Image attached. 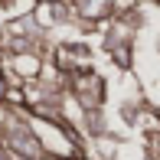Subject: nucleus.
Returning <instances> with one entry per match:
<instances>
[{"label":"nucleus","mask_w":160,"mask_h":160,"mask_svg":"<svg viewBox=\"0 0 160 160\" xmlns=\"http://www.w3.org/2000/svg\"><path fill=\"white\" fill-rule=\"evenodd\" d=\"M0 98H7V82L0 78Z\"/></svg>","instance_id":"2"},{"label":"nucleus","mask_w":160,"mask_h":160,"mask_svg":"<svg viewBox=\"0 0 160 160\" xmlns=\"http://www.w3.org/2000/svg\"><path fill=\"white\" fill-rule=\"evenodd\" d=\"M72 88H75V95L82 98L85 108H98L101 101H105V82H101L98 75H92V72H75Z\"/></svg>","instance_id":"1"}]
</instances>
